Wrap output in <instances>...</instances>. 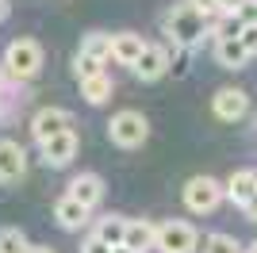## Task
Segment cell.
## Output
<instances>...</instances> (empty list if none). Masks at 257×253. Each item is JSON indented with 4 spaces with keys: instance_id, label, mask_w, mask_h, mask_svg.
Returning <instances> with one entry per match:
<instances>
[{
    "instance_id": "obj_18",
    "label": "cell",
    "mask_w": 257,
    "mask_h": 253,
    "mask_svg": "<svg viewBox=\"0 0 257 253\" xmlns=\"http://www.w3.org/2000/svg\"><path fill=\"white\" fill-rule=\"evenodd\" d=\"M81 58H92V62H107V54H111V35L104 31H88L85 39H81Z\"/></svg>"
},
{
    "instance_id": "obj_31",
    "label": "cell",
    "mask_w": 257,
    "mask_h": 253,
    "mask_svg": "<svg viewBox=\"0 0 257 253\" xmlns=\"http://www.w3.org/2000/svg\"><path fill=\"white\" fill-rule=\"evenodd\" d=\"M27 253H54L50 245H27Z\"/></svg>"
},
{
    "instance_id": "obj_7",
    "label": "cell",
    "mask_w": 257,
    "mask_h": 253,
    "mask_svg": "<svg viewBox=\"0 0 257 253\" xmlns=\"http://www.w3.org/2000/svg\"><path fill=\"white\" fill-rule=\"evenodd\" d=\"M62 131H73V115H69L65 107H39V111H35L31 135H35V142H39V146H43L46 138L62 135Z\"/></svg>"
},
{
    "instance_id": "obj_21",
    "label": "cell",
    "mask_w": 257,
    "mask_h": 253,
    "mask_svg": "<svg viewBox=\"0 0 257 253\" xmlns=\"http://www.w3.org/2000/svg\"><path fill=\"white\" fill-rule=\"evenodd\" d=\"M0 253H27V234L20 226H4L0 230Z\"/></svg>"
},
{
    "instance_id": "obj_22",
    "label": "cell",
    "mask_w": 257,
    "mask_h": 253,
    "mask_svg": "<svg viewBox=\"0 0 257 253\" xmlns=\"http://www.w3.org/2000/svg\"><path fill=\"white\" fill-rule=\"evenodd\" d=\"M204 253H242V245L230 234H207L204 238Z\"/></svg>"
},
{
    "instance_id": "obj_2",
    "label": "cell",
    "mask_w": 257,
    "mask_h": 253,
    "mask_svg": "<svg viewBox=\"0 0 257 253\" xmlns=\"http://www.w3.org/2000/svg\"><path fill=\"white\" fill-rule=\"evenodd\" d=\"M39 69H43V46L35 39H16L4 50V73L12 81H31L39 77Z\"/></svg>"
},
{
    "instance_id": "obj_3",
    "label": "cell",
    "mask_w": 257,
    "mask_h": 253,
    "mask_svg": "<svg viewBox=\"0 0 257 253\" xmlns=\"http://www.w3.org/2000/svg\"><path fill=\"white\" fill-rule=\"evenodd\" d=\"M223 200H226L223 180H215V177H192L184 184V207L192 215H211Z\"/></svg>"
},
{
    "instance_id": "obj_28",
    "label": "cell",
    "mask_w": 257,
    "mask_h": 253,
    "mask_svg": "<svg viewBox=\"0 0 257 253\" xmlns=\"http://www.w3.org/2000/svg\"><path fill=\"white\" fill-rule=\"evenodd\" d=\"M242 211H246V219H249V222H257V196H253L249 203H242Z\"/></svg>"
},
{
    "instance_id": "obj_19",
    "label": "cell",
    "mask_w": 257,
    "mask_h": 253,
    "mask_svg": "<svg viewBox=\"0 0 257 253\" xmlns=\"http://www.w3.org/2000/svg\"><path fill=\"white\" fill-rule=\"evenodd\" d=\"M111 88H115V84H111L107 73H96V77H85V81H81V96H85L88 104H104L107 96H111Z\"/></svg>"
},
{
    "instance_id": "obj_12",
    "label": "cell",
    "mask_w": 257,
    "mask_h": 253,
    "mask_svg": "<svg viewBox=\"0 0 257 253\" xmlns=\"http://www.w3.org/2000/svg\"><path fill=\"white\" fill-rule=\"evenodd\" d=\"M65 196H73L77 203H85V207L92 211L100 200H104V180H100L96 173H81V177L69 180V192H65Z\"/></svg>"
},
{
    "instance_id": "obj_5",
    "label": "cell",
    "mask_w": 257,
    "mask_h": 253,
    "mask_svg": "<svg viewBox=\"0 0 257 253\" xmlns=\"http://www.w3.org/2000/svg\"><path fill=\"white\" fill-rule=\"evenodd\" d=\"M196 245H200V234H196L192 222H181V219H169L158 226V242H154V249L161 253H196Z\"/></svg>"
},
{
    "instance_id": "obj_1",
    "label": "cell",
    "mask_w": 257,
    "mask_h": 253,
    "mask_svg": "<svg viewBox=\"0 0 257 253\" xmlns=\"http://www.w3.org/2000/svg\"><path fill=\"white\" fill-rule=\"evenodd\" d=\"M207 20H211V16H204L200 8H192V4L184 0V4H177V8L165 16V35L173 39V46H177V50H192V46H200V42H204Z\"/></svg>"
},
{
    "instance_id": "obj_32",
    "label": "cell",
    "mask_w": 257,
    "mask_h": 253,
    "mask_svg": "<svg viewBox=\"0 0 257 253\" xmlns=\"http://www.w3.org/2000/svg\"><path fill=\"white\" fill-rule=\"evenodd\" d=\"M111 253H135V249H127V245H115V249H111Z\"/></svg>"
},
{
    "instance_id": "obj_26",
    "label": "cell",
    "mask_w": 257,
    "mask_h": 253,
    "mask_svg": "<svg viewBox=\"0 0 257 253\" xmlns=\"http://www.w3.org/2000/svg\"><path fill=\"white\" fill-rule=\"evenodd\" d=\"M81 253H111V245H104L100 238H92V234H88L85 245H81Z\"/></svg>"
},
{
    "instance_id": "obj_30",
    "label": "cell",
    "mask_w": 257,
    "mask_h": 253,
    "mask_svg": "<svg viewBox=\"0 0 257 253\" xmlns=\"http://www.w3.org/2000/svg\"><path fill=\"white\" fill-rule=\"evenodd\" d=\"M8 12H12V4H8V0H0V23L8 20Z\"/></svg>"
},
{
    "instance_id": "obj_13",
    "label": "cell",
    "mask_w": 257,
    "mask_h": 253,
    "mask_svg": "<svg viewBox=\"0 0 257 253\" xmlns=\"http://www.w3.org/2000/svg\"><path fill=\"white\" fill-rule=\"evenodd\" d=\"M154 242H158V226H154L150 219H127V234H123V245L135 253H146L154 249Z\"/></svg>"
},
{
    "instance_id": "obj_24",
    "label": "cell",
    "mask_w": 257,
    "mask_h": 253,
    "mask_svg": "<svg viewBox=\"0 0 257 253\" xmlns=\"http://www.w3.org/2000/svg\"><path fill=\"white\" fill-rule=\"evenodd\" d=\"M234 16H238L242 27H257V0H242V4L234 8Z\"/></svg>"
},
{
    "instance_id": "obj_33",
    "label": "cell",
    "mask_w": 257,
    "mask_h": 253,
    "mask_svg": "<svg viewBox=\"0 0 257 253\" xmlns=\"http://www.w3.org/2000/svg\"><path fill=\"white\" fill-rule=\"evenodd\" d=\"M242 253H257V242H253V245H249V249H242Z\"/></svg>"
},
{
    "instance_id": "obj_6",
    "label": "cell",
    "mask_w": 257,
    "mask_h": 253,
    "mask_svg": "<svg viewBox=\"0 0 257 253\" xmlns=\"http://www.w3.org/2000/svg\"><path fill=\"white\" fill-rule=\"evenodd\" d=\"M135 69V77L139 81H158V77H165L173 69V54H169V46H154V42H146L142 46V54H139V62L131 65Z\"/></svg>"
},
{
    "instance_id": "obj_25",
    "label": "cell",
    "mask_w": 257,
    "mask_h": 253,
    "mask_svg": "<svg viewBox=\"0 0 257 253\" xmlns=\"http://www.w3.org/2000/svg\"><path fill=\"white\" fill-rule=\"evenodd\" d=\"M238 39H242V46H246V54L253 58V54H257V27H242Z\"/></svg>"
},
{
    "instance_id": "obj_10",
    "label": "cell",
    "mask_w": 257,
    "mask_h": 253,
    "mask_svg": "<svg viewBox=\"0 0 257 253\" xmlns=\"http://www.w3.org/2000/svg\"><path fill=\"white\" fill-rule=\"evenodd\" d=\"M246 111H249V96L242 88H219L215 92V115L223 123H238V119H246Z\"/></svg>"
},
{
    "instance_id": "obj_11",
    "label": "cell",
    "mask_w": 257,
    "mask_h": 253,
    "mask_svg": "<svg viewBox=\"0 0 257 253\" xmlns=\"http://www.w3.org/2000/svg\"><path fill=\"white\" fill-rule=\"evenodd\" d=\"M54 219H58L62 230H85L88 222H92V211L85 203H77L73 196H62V200L54 203Z\"/></svg>"
},
{
    "instance_id": "obj_20",
    "label": "cell",
    "mask_w": 257,
    "mask_h": 253,
    "mask_svg": "<svg viewBox=\"0 0 257 253\" xmlns=\"http://www.w3.org/2000/svg\"><path fill=\"white\" fill-rule=\"evenodd\" d=\"M211 35H215V42H219V39H238V35H242L238 16H234V12H223V16L211 23Z\"/></svg>"
},
{
    "instance_id": "obj_8",
    "label": "cell",
    "mask_w": 257,
    "mask_h": 253,
    "mask_svg": "<svg viewBox=\"0 0 257 253\" xmlns=\"http://www.w3.org/2000/svg\"><path fill=\"white\" fill-rule=\"evenodd\" d=\"M27 173V150L12 138H0V184H16Z\"/></svg>"
},
{
    "instance_id": "obj_23",
    "label": "cell",
    "mask_w": 257,
    "mask_h": 253,
    "mask_svg": "<svg viewBox=\"0 0 257 253\" xmlns=\"http://www.w3.org/2000/svg\"><path fill=\"white\" fill-rule=\"evenodd\" d=\"M73 69H77V81H85V77H96V73H104V62H92V58H81V54H77Z\"/></svg>"
},
{
    "instance_id": "obj_27",
    "label": "cell",
    "mask_w": 257,
    "mask_h": 253,
    "mask_svg": "<svg viewBox=\"0 0 257 253\" xmlns=\"http://www.w3.org/2000/svg\"><path fill=\"white\" fill-rule=\"evenodd\" d=\"M192 8H200L204 16H219V0H188Z\"/></svg>"
},
{
    "instance_id": "obj_4",
    "label": "cell",
    "mask_w": 257,
    "mask_h": 253,
    "mask_svg": "<svg viewBox=\"0 0 257 253\" xmlns=\"http://www.w3.org/2000/svg\"><path fill=\"white\" fill-rule=\"evenodd\" d=\"M107 138L123 150H135L150 138V123H146L142 111H119V115H111V123H107Z\"/></svg>"
},
{
    "instance_id": "obj_17",
    "label": "cell",
    "mask_w": 257,
    "mask_h": 253,
    "mask_svg": "<svg viewBox=\"0 0 257 253\" xmlns=\"http://www.w3.org/2000/svg\"><path fill=\"white\" fill-rule=\"evenodd\" d=\"M215 58H219V65L223 69H242V65L249 62L246 46H242V39H219L215 42Z\"/></svg>"
},
{
    "instance_id": "obj_14",
    "label": "cell",
    "mask_w": 257,
    "mask_h": 253,
    "mask_svg": "<svg viewBox=\"0 0 257 253\" xmlns=\"http://www.w3.org/2000/svg\"><path fill=\"white\" fill-rule=\"evenodd\" d=\"M223 192H226V200H234L238 207L249 203L257 196V173H253V169H238V173H230V180L223 184Z\"/></svg>"
},
{
    "instance_id": "obj_15",
    "label": "cell",
    "mask_w": 257,
    "mask_h": 253,
    "mask_svg": "<svg viewBox=\"0 0 257 253\" xmlns=\"http://www.w3.org/2000/svg\"><path fill=\"white\" fill-rule=\"evenodd\" d=\"M142 35H135V31H119V35H111V54L107 58H115L119 65H135L139 62V54H142Z\"/></svg>"
},
{
    "instance_id": "obj_16",
    "label": "cell",
    "mask_w": 257,
    "mask_h": 253,
    "mask_svg": "<svg viewBox=\"0 0 257 253\" xmlns=\"http://www.w3.org/2000/svg\"><path fill=\"white\" fill-rule=\"evenodd\" d=\"M123 234H127V219L123 215H104V219H96V226H92V238H100L104 245H123Z\"/></svg>"
},
{
    "instance_id": "obj_29",
    "label": "cell",
    "mask_w": 257,
    "mask_h": 253,
    "mask_svg": "<svg viewBox=\"0 0 257 253\" xmlns=\"http://www.w3.org/2000/svg\"><path fill=\"white\" fill-rule=\"evenodd\" d=\"M238 4H242V0H219V16H223V12H234Z\"/></svg>"
},
{
    "instance_id": "obj_9",
    "label": "cell",
    "mask_w": 257,
    "mask_h": 253,
    "mask_svg": "<svg viewBox=\"0 0 257 253\" xmlns=\"http://www.w3.org/2000/svg\"><path fill=\"white\" fill-rule=\"evenodd\" d=\"M77 158V131H62V135H54L43 142V161L54 169H65L69 161Z\"/></svg>"
}]
</instances>
